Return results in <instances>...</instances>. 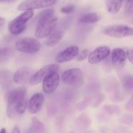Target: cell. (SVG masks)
<instances>
[{
  "label": "cell",
  "instance_id": "1",
  "mask_svg": "<svg viewBox=\"0 0 133 133\" xmlns=\"http://www.w3.org/2000/svg\"><path fill=\"white\" fill-rule=\"evenodd\" d=\"M27 90L25 87H21L10 91L6 96V110L8 116L13 118L17 115L15 112L16 105L26 97Z\"/></svg>",
  "mask_w": 133,
  "mask_h": 133
},
{
  "label": "cell",
  "instance_id": "2",
  "mask_svg": "<svg viewBox=\"0 0 133 133\" xmlns=\"http://www.w3.org/2000/svg\"><path fill=\"white\" fill-rule=\"evenodd\" d=\"M33 14V11L27 10L10 21L8 26L9 32L15 35L22 33L25 29L27 23L32 18Z\"/></svg>",
  "mask_w": 133,
  "mask_h": 133
},
{
  "label": "cell",
  "instance_id": "3",
  "mask_svg": "<svg viewBox=\"0 0 133 133\" xmlns=\"http://www.w3.org/2000/svg\"><path fill=\"white\" fill-rule=\"evenodd\" d=\"M61 80L64 84L74 88H79L84 84L83 71L77 68L65 71L61 75Z\"/></svg>",
  "mask_w": 133,
  "mask_h": 133
},
{
  "label": "cell",
  "instance_id": "4",
  "mask_svg": "<svg viewBox=\"0 0 133 133\" xmlns=\"http://www.w3.org/2000/svg\"><path fill=\"white\" fill-rule=\"evenodd\" d=\"M15 48L18 51L32 54L40 50L41 44L36 39L27 37L18 40L16 43Z\"/></svg>",
  "mask_w": 133,
  "mask_h": 133
},
{
  "label": "cell",
  "instance_id": "5",
  "mask_svg": "<svg viewBox=\"0 0 133 133\" xmlns=\"http://www.w3.org/2000/svg\"><path fill=\"white\" fill-rule=\"evenodd\" d=\"M102 32L104 35L110 37L123 38L132 36L133 29L131 27L125 25H113L105 27L102 31Z\"/></svg>",
  "mask_w": 133,
  "mask_h": 133
},
{
  "label": "cell",
  "instance_id": "6",
  "mask_svg": "<svg viewBox=\"0 0 133 133\" xmlns=\"http://www.w3.org/2000/svg\"><path fill=\"white\" fill-rule=\"evenodd\" d=\"M57 22L58 18L54 16L47 20L38 23L35 31V36L36 38L43 39L49 36L55 28Z\"/></svg>",
  "mask_w": 133,
  "mask_h": 133
},
{
  "label": "cell",
  "instance_id": "7",
  "mask_svg": "<svg viewBox=\"0 0 133 133\" xmlns=\"http://www.w3.org/2000/svg\"><path fill=\"white\" fill-rule=\"evenodd\" d=\"M58 69H59V66L57 64L46 65L40 69L38 71L34 73L29 81V83L32 86L36 85L42 82L47 77L50 75L51 74L57 72Z\"/></svg>",
  "mask_w": 133,
  "mask_h": 133
},
{
  "label": "cell",
  "instance_id": "8",
  "mask_svg": "<svg viewBox=\"0 0 133 133\" xmlns=\"http://www.w3.org/2000/svg\"><path fill=\"white\" fill-rule=\"evenodd\" d=\"M56 0H26L20 3L18 9L20 11H27L35 9L49 7L55 5Z\"/></svg>",
  "mask_w": 133,
  "mask_h": 133
},
{
  "label": "cell",
  "instance_id": "9",
  "mask_svg": "<svg viewBox=\"0 0 133 133\" xmlns=\"http://www.w3.org/2000/svg\"><path fill=\"white\" fill-rule=\"evenodd\" d=\"M110 49L107 45H101L98 47L88 55V62L92 64L100 63L110 55Z\"/></svg>",
  "mask_w": 133,
  "mask_h": 133
},
{
  "label": "cell",
  "instance_id": "10",
  "mask_svg": "<svg viewBox=\"0 0 133 133\" xmlns=\"http://www.w3.org/2000/svg\"><path fill=\"white\" fill-rule=\"evenodd\" d=\"M79 52V48L76 45H71L61 51L56 56L55 60L58 63H64L75 59Z\"/></svg>",
  "mask_w": 133,
  "mask_h": 133
},
{
  "label": "cell",
  "instance_id": "11",
  "mask_svg": "<svg viewBox=\"0 0 133 133\" xmlns=\"http://www.w3.org/2000/svg\"><path fill=\"white\" fill-rule=\"evenodd\" d=\"M42 82L43 92L47 94H51L53 93L58 87L60 76L57 72L53 73L47 77Z\"/></svg>",
  "mask_w": 133,
  "mask_h": 133
},
{
  "label": "cell",
  "instance_id": "12",
  "mask_svg": "<svg viewBox=\"0 0 133 133\" xmlns=\"http://www.w3.org/2000/svg\"><path fill=\"white\" fill-rule=\"evenodd\" d=\"M112 65L115 68L121 69L124 67L127 61L126 51L123 48H115L111 53Z\"/></svg>",
  "mask_w": 133,
  "mask_h": 133
},
{
  "label": "cell",
  "instance_id": "13",
  "mask_svg": "<svg viewBox=\"0 0 133 133\" xmlns=\"http://www.w3.org/2000/svg\"><path fill=\"white\" fill-rule=\"evenodd\" d=\"M34 70L31 67L23 66L18 69L13 75V80L17 84L25 83L29 81L34 74Z\"/></svg>",
  "mask_w": 133,
  "mask_h": 133
},
{
  "label": "cell",
  "instance_id": "14",
  "mask_svg": "<svg viewBox=\"0 0 133 133\" xmlns=\"http://www.w3.org/2000/svg\"><path fill=\"white\" fill-rule=\"evenodd\" d=\"M44 103V96L42 93H36L28 101L27 109L31 114H35L41 110Z\"/></svg>",
  "mask_w": 133,
  "mask_h": 133
},
{
  "label": "cell",
  "instance_id": "15",
  "mask_svg": "<svg viewBox=\"0 0 133 133\" xmlns=\"http://www.w3.org/2000/svg\"><path fill=\"white\" fill-rule=\"evenodd\" d=\"M64 35V33L62 31H57L55 32H52L48 36V38L46 41V45L50 48L55 46L62 40Z\"/></svg>",
  "mask_w": 133,
  "mask_h": 133
},
{
  "label": "cell",
  "instance_id": "16",
  "mask_svg": "<svg viewBox=\"0 0 133 133\" xmlns=\"http://www.w3.org/2000/svg\"><path fill=\"white\" fill-rule=\"evenodd\" d=\"M101 16L96 12H90L84 14L79 18V22L84 24H90L99 22Z\"/></svg>",
  "mask_w": 133,
  "mask_h": 133
},
{
  "label": "cell",
  "instance_id": "17",
  "mask_svg": "<svg viewBox=\"0 0 133 133\" xmlns=\"http://www.w3.org/2000/svg\"><path fill=\"white\" fill-rule=\"evenodd\" d=\"M122 2L120 0H107L106 8L109 12L116 14L122 8Z\"/></svg>",
  "mask_w": 133,
  "mask_h": 133
},
{
  "label": "cell",
  "instance_id": "18",
  "mask_svg": "<svg viewBox=\"0 0 133 133\" xmlns=\"http://www.w3.org/2000/svg\"><path fill=\"white\" fill-rule=\"evenodd\" d=\"M53 16H54V10L53 9H49L43 10L41 12L39 13L36 16V23L47 20V19L52 18Z\"/></svg>",
  "mask_w": 133,
  "mask_h": 133
},
{
  "label": "cell",
  "instance_id": "19",
  "mask_svg": "<svg viewBox=\"0 0 133 133\" xmlns=\"http://www.w3.org/2000/svg\"><path fill=\"white\" fill-rule=\"evenodd\" d=\"M11 82L10 73L7 71H2L0 72V85L3 88L9 87Z\"/></svg>",
  "mask_w": 133,
  "mask_h": 133
},
{
  "label": "cell",
  "instance_id": "20",
  "mask_svg": "<svg viewBox=\"0 0 133 133\" xmlns=\"http://www.w3.org/2000/svg\"><path fill=\"white\" fill-rule=\"evenodd\" d=\"M27 105H28V99L27 97L23 98L19 103L16 105L15 108V112L16 114H23L25 112L26 109H27Z\"/></svg>",
  "mask_w": 133,
  "mask_h": 133
},
{
  "label": "cell",
  "instance_id": "21",
  "mask_svg": "<svg viewBox=\"0 0 133 133\" xmlns=\"http://www.w3.org/2000/svg\"><path fill=\"white\" fill-rule=\"evenodd\" d=\"M132 77L131 75H127L122 79V86L127 91L132 90Z\"/></svg>",
  "mask_w": 133,
  "mask_h": 133
},
{
  "label": "cell",
  "instance_id": "22",
  "mask_svg": "<svg viewBox=\"0 0 133 133\" xmlns=\"http://www.w3.org/2000/svg\"><path fill=\"white\" fill-rule=\"evenodd\" d=\"M11 51L9 48L0 49V62H4L10 56Z\"/></svg>",
  "mask_w": 133,
  "mask_h": 133
},
{
  "label": "cell",
  "instance_id": "23",
  "mask_svg": "<svg viewBox=\"0 0 133 133\" xmlns=\"http://www.w3.org/2000/svg\"><path fill=\"white\" fill-rule=\"evenodd\" d=\"M88 56V49H84L82 50L81 52H79L77 55V61H83L87 58Z\"/></svg>",
  "mask_w": 133,
  "mask_h": 133
},
{
  "label": "cell",
  "instance_id": "24",
  "mask_svg": "<svg viewBox=\"0 0 133 133\" xmlns=\"http://www.w3.org/2000/svg\"><path fill=\"white\" fill-rule=\"evenodd\" d=\"M75 10V7H74V5H66V6H63V7L61 9V12H62L63 14H70V13H72Z\"/></svg>",
  "mask_w": 133,
  "mask_h": 133
},
{
  "label": "cell",
  "instance_id": "25",
  "mask_svg": "<svg viewBox=\"0 0 133 133\" xmlns=\"http://www.w3.org/2000/svg\"><path fill=\"white\" fill-rule=\"evenodd\" d=\"M125 12L127 15H132V0H127L125 6Z\"/></svg>",
  "mask_w": 133,
  "mask_h": 133
},
{
  "label": "cell",
  "instance_id": "26",
  "mask_svg": "<svg viewBox=\"0 0 133 133\" xmlns=\"http://www.w3.org/2000/svg\"><path fill=\"white\" fill-rule=\"evenodd\" d=\"M126 55H127V58L129 61L132 64L133 62V51L132 49H127L126 50Z\"/></svg>",
  "mask_w": 133,
  "mask_h": 133
},
{
  "label": "cell",
  "instance_id": "27",
  "mask_svg": "<svg viewBox=\"0 0 133 133\" xmlns=\"http://www.w3.org/2000/svg\"><path fill=\"white\" fill-rule=\"evenodd\" d=\"M12 133H21V132L20 131H19V128H18L17 126H15V127L13 128L12 132Z\"/></svg>",
  "mask_w": 133,
  "mask_h": 133
},
{
  "label": "cell",
  "instance_id": "28",
  "mask_svg": "<svg viewBox=\"0 0 133 133\" xmlns=\"http://www.w3.org/2000/svg\"><path fill=\"white\" fill-rule=\"evenodd\" d=\"M4 23H5V19L0 17V27H2Z\"/></svg>",
  "mask_w": 133,
  "mask_h": 133
},
{
  "label": "cell",
  "instance_id": "29",
  "mask_svg": "<svg viewBox=\"0 0 133 133\" xmlns=\"http://www.w3.org/2000/svg\"><path fill=\"white\" fill-rule=\"evenodd\" d=\"M0 1H1V2H3V3H12L16 1V0H0Z\"/></svg>",
  "mask_w": 133,
  "mask_h": 133
},
{
  "label": "cell",
  "instance_id": "30",
  "mask_svg": "<svg viewBox=\"0 0 133 133\" xmlns=\"http://www.w3.org/2000/svg\"><path fill=\"white\" fill-rule=\"evenodd\" d=\"M0 133H6V129L5 128H2L0 131Z\"/></svg>",
  "mask_w": 133,
  "mask_h": 133
},
{
  "label": "cell",
  "instance_id": "31",
  "mask_svg": "<svg viewBox=\"0 0 133 133\" xmlns=\"http://www.w3.org/2000/svg\"><path fill=\"white\" fill-rule=\"evenodd\" d=\"M120 1H122V2H123V1H124V0H120Z\"/></svg>",
  "mask_w": 133,
  "mask_h": 133
}]
</instances>
